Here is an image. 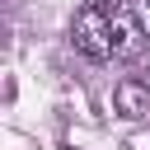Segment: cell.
<instances>
[{
	"label": "cell",
	"mask_w": 150,
	"mask_h": 150,
	"mask_svg": "<svg viewBox=\"0 0 150 150\" xmlns=\"http://www.w3.org/2000/svg\"><path fill=\"white\" fill-rule=\"evenodd\" d=\"M108 23H112V19H108V14H98V9H89V5L75 14V47H80L89 61H108V56H112Z\"/></svg>",
	"instance_id": "6da1fadb"
},
{
	"label": "cell",
	"mask_w": 150,
	"mask_h": 150,
	"mask_svg": "<svg viewBox=\"0 0 150 150\" xmlns=\"http://www.w3.org/2000/svg\"><path fill=\"white\" fill-rule=\"evenodd\" d=\"M108 38H112V56L117 61H131V56H141L145 52V28L136 23V14L127 9V14H117L112 23H108Z\"/></svg>",
	"instance_id": "7a4b0ae2"
},
{
	"label": "cell",
	"mask_w": 150,
	"mask_h": 150,
	"mask_svg": "<svg viewBox=\"0 0 150 150\" xmlns=\"http://www.w3.org/2000/svg\"><path fill=\"white\" fill-rule=\"evenodd\" d=\"M112 108H117L122 117H141V112H150V84H141V80H122V84L112 89Z\"/></svg>",
	"instance_id": "3957f363"
},
{
	"label": "cell",
	"mask_w": 150,
	"mask_h": 150,
	"mask_svg": "<svg viewBox=\"0 0 150 150\" xmlns=\"http://www.w3.org/2000/svg\"><path fill=\"white\" fill-rule=\"evenodd\" d=\"M89 9H98V14H108V19H117V14H127V0H84Z\"/></svg>",
	"instance_id": "277c9868"
},
{
	"label": "cell",
	"mask_w": 150,
	"mask_h": 150,
	"mask_svg": "<svg viewBox=\"0 0 150 150\" xmlns=\"http://www.w3.org/2000/svg\"><path fill=\"white\" fill-rule=\"evenodd\" d=\"M131 14H136V23H141L145 38H150V0H131Z\"/></svg>",
	"instance_id": "5b68a950"
}]
</instances>
